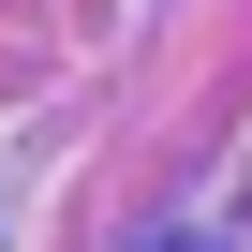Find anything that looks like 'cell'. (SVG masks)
I'll return each instance as SVG.
<instances>
[]
</instances>
